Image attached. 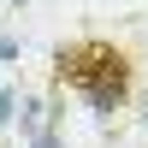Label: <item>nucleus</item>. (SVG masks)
<instances>
[{
	"instance_id": "nucleus-1",
	"label": "nucleus",
	"mask_w": 148,
	"mask_h": 148,
	"mask_svg": "<svg viewBox=\"0 0 148 148\" xmlns=\"http://www.w3.org/2000/svg\"><path fill=\"white\" fill-rule=\"evenodd\" d=\"M53 77L77 89L95 113H119L136 95V59H130V47L107 42V36H77L53 53Z\"/></svg>"
},
{
	"instance_id": "nucleus-2",
	"label": "nucleus",
	"mask_w": 148,
	"mask_h": 148,
	"mask_svg": "<svg viewBox=\"0 0 148 148\" xmlns=\"http://www.w3.org/2000/svg\"><path fill=\"white\" fill-rule=\"evenodd\" d=\"M6 113H12V89H0V125H6Z\"/></svg>"
},
{
	"instance_id": "nucleus-3",
	"label": "nucleus",
	"mask_w": 148,
	"mask_h": 148,
	"mask_svg": "<svg viewBox=\"0 0 148 148\" xmlns=\"http://www.w3.org/2000/svg\"><path fill=\"white\" fill-rule=\"evenodd\" d=\"M12 53H18V42H0V59H12Z\"/></svg>"
}]
</instances>
